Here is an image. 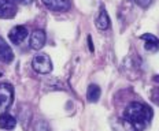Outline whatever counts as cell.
<instances>
[{
  "label": "cell",
  "mask_w": 159,
  "mask_h": 131,
  "mask_svg": "<svg viewBox=\"0 0 159 131\" xmlns=\"http://www.w3.org/2000/svg\"><path fill=\"white\" fill-rule=\"evenodd\" d=\"M16 3H19V4H30L33 0H15Z\"/></svg>",
  "instance_id": "obj_17"
},
{
  "label": "cell",
  "mask_w": 159,
  "mask_h": 131,
  "mask_svg": "<svg viewBox=\"0 0 159 131\" xmlns=\"http://www.w3.org/2000/svg\"><path fill=\"white\" fill-rule=\"evenodd\" d=\"M32 67L39 74H49L52 71V61L47 53H37L32 60Z\"/></svg>",
  "instance_id": "obj_2"
},
{
  "label": "cell",
  "mask_w": 159,
  "mask_h": 131,
  "mask_svg": "<svg viewBox=\"0 0 159 131\" xmlns=\"http://www.w3.org/2000/svg\"><path fill=\"white\" fill-rule=\"evenodd\" d=\"M150 97H151V101H152V103H154L155 105L159 107V87H154V89L151 90Z\"/></svg>",
  "instance_id": "obj_14"
},
{
  "label": "cell",
  "mask_w": 159,
  "mask_h": 131,
  "mask_svg": "<svg viewBox=\"0 0 159 131\" xmlns=\"http://www.w3.org/2000/svg\"><path fill=\"white\" fill-rule=\"evenodd\" d=\"M26 37H28V29H26L25 26H22V25L14 26V27H12L11 30H10V33H8L10 41H11L12 44H15V45L22 44V42L26 40Z\"/></svg>",
  "instance_id": "obj_4"
},
{
  "label": "cell",
  "mask_w": 159,
  "mask_h": 131,
  "mask_svg": "<svg viewBox=\"0 0 159 131\" xmlns=\"http://www.w3.org/2000/svg\"><path fill=\"white\" fill-rule=\"evenodd\" d=\"M133 2L139 6V7H141V8H147L148 6L151 4L152 0H133Z\"/></svg>",
  "instance_id": "obj_16"
},
{
  "label": "cell",
  "mask_w": 159,
  "mask_h": 131,
  "mask_svg": "<svg viewBox=\"0 0 159 131\" xmlns=\"http://www.w3.org/2000/svg\"><path fill=\"white\" fill-rule=\"evenodd\" d=\"M110 16H108L107 11H106L104 7L100 8V12H99L98 18H96V27L99 29V30H107L108 27H110Z\"/></svg>",
  "instance_id": "obj_11"
},
{
  "label": "cell",
  "mask_w": 159,
  "mask_h": 131,
  "mask_svg": "<svg viewBox=\"0 0 159 131\" xmlns=\"http://www.w3.org/2000/svg\"><path fill=\"white\" fill-rule=\"evenodd\" d=\"M34 131H51V129H49V124H48L47 122H44V120H41V122L36 123Z\"/></svg>",
  "instance_id": "obj_15"
},
{
  "label": "cell",
  "mask_w": 159,
  "mask_h": 131,
  "mask_svg": "<svg viewBox=\"0 0 159 131\" xmlns=\"http://www.w3.org/2000/svg\"><path fill=\"white\" fill-rule=\"evenodd\" d=\"M110 124H111L112 131H139L125 117H114V119H111Z\"/></svg>",
  "instance_id": "obj_8"
},
{
  "label": "cell",
  "mask_w": 159,
  "mask_h": 131,
  "mask_svg": "<svg viewBox=\"0 0 159 131\" xmlns=\"http://www.w3.org/2000/svg\"><path fill=\"white\" fill-rule=\"evenodd\" d=\"M88 45H89V51L93 52V44H92V38H91V36L88 37Z\"/></svg>",
  "instance_id": "obj_18"
},
{
  "label": "cell",
  "mask_w": 159,
  "mask_h": 131,
  "mask_svg": "<svg viewBox=\"0 0 159 131\" xmlns=\"http://www.w3.org/2000/svg\"><path fill=\"white\" fill-rule=\"evenodd\" d=\"M41 2L48 10L55 12H65L71 6L70 0H41Z\"/></svg>",
  "instance_id": "obj_5"
},
{
  "label": "cell",
  "mask_w": 159,
  "mask_h": 131,
  "mask_svg": "<svg viewBox=\"0 0 159 131\" xmlns=\"http://www.w3.org/2000/svg\"><path fill=\"white\" fill-rule=\"evenodd\" d=\"M14 101V87L10 83H0V108L7 109Z\"/></svg>",
  "instance_id": "obj_3"
},
{
  "label": "cell",
  "mask_w": 159,
  "mask_h": 131,
  "mask_svg": "<svg viewBox=\"0 0 159 131\" xmlns=\"http://www.w3.org/2000/svg\"><path fill=\"white\" fill-rule=\"evenodd\" d=\"M45 41H47V36H45L44 30H34L30 34V40H29V44H30L32 49H36V51H40L43 47L45 45Z\"/></svg>",
  "instance_id": "obj_7"
},
{
  "label": "cell",
  "mask_w": 159,
  "mask_h": 131,
  "mask_svg": "<svg viewBox=\"0 0 159 131\" xmlns=\"http://www.w3.org/2000/svg\"><path fill=\"white\" fill-rule=\"evenodd\" d=\"M140 38L144 41V48H145V51L152 52V53L159 51V38L155 37L154 34L145 33V34H143Z\"/></svg>",
  "instance_id": "obj_9"
},
{
  "label": "cell",
  "mask_w": 159,
  "mask_h": 131,
  "mask_svg": "<svg viewBox=\"0 0 159 131\" xmlns=\"http://www.w3.org/2000/svg\"><path fill=\"white\" fill-rule=\"evenodd\" d=\"M154 112L147 104L133 101V103L128 104V107L124 111V117L129 120L139 131L144 130L145 127L150 124Z\"/></svg>",
  "instance_id": "obj_1"
},
{
  "label": "cell",
  "mask_w": 159,
  "mask_h": 131,
  "mask_svg": "<svg viewBox=\"0 0 159 131\" xmlns=\"http://www.w3.org/2000/svg\"><path fill=\"white\" fill-rule=\"evenodd\" d=\"M16 126V119L10 113H2L0 115V129L3 130H12Z\"/></svg>",
  "instance_id": "obj_12"
},
{
  "label": "cell",
  "mask_w": 159,
  "mask_h": 131,
  "mask_svg": "<svg viewBox=\"0 0 159 131\" xmlns=\"http://www.w3.org/2000/svg\"><path fill=\"white\" fill-rule=\"evenodd\" d=\"M0 77H2V73H0Z\"/></svg>",
  "instance_id": "obj_19"
},
{
  "label": "cell",
  "mask_w": 159,
  "mask_h": 131,
  "mask_svg": "<svg viewBox=\"0 0 159 131\" xmlns=\"http://www.w3.org/2000/svg\"><path fill=\"white\" fill-rule=\"evenodd\" d=\"M100 94H102V90L100 87L98 86V85L92 83L88 86L87 89V100L89 101V103H96V101L100 98Z\"/></svg>",
  "instance_id": "obj_13"
},
{
  "label": "cell",
  "mask_w": 159,
  "mask_h": 131,
  "mask_svg": "<svg viewBox=\"0 0 159 131\" xmlns=\"http://www.w3.org/2000/svg\"><path fill=\"white\" fill-rule=\"evenodd\" d=\"M16 14V7L11 0H0V19H11Z\"/></svg>",
  "instance_id": "obj_6"
},
{
  "label": "cell",
  "mask_w": 159,
  "mask_h": 131,
  "mask_svg": "<svg viewBox=\"0 0 159 131\" xmlns=\"http://www.w3.org/2000/svg\"><path fill=\"white\" fill-rule=\"evenodd\" d=\"M0 60L3 63H11L14 60V52H12L11 47L2 37H0Z\"/></svg>",
  "instance_id": "obj_10"
}]
</instances>
